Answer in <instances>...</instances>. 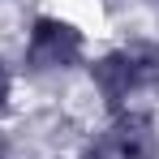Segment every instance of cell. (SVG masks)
I'll return each instance as SVG.
<instances>
[{
    "mask_svg": "<svg viewBox=\"0 0 159 159\" xmlns=\"http://www.w3.org/2000/svg\"><path fill=\"white\" fill-rule=\"evenodd\" d=\"M90 82L103 95L112 112L129 103L138 90L159 86V43H138V48H116L90 65Z\"/></svg>",
    "mask_w": 159,
    "mask_h": 159,
    "instance_id": "obj_1",
    "label": "cell"
},
{
    "mask_svg": "<svg viewBox=\"0 0 159 159\" xmlns=\"http://www.w3.org/2000/svg\"><path fill=\"white\" fill-rule=\"evenodd\" d=\"M86 52V39L73 22L65 17H34L26 34V65L34 73H56V69H73Z\"/></svg>",
    "mask_w": 159,
    "mask_h": 159,
    "instance_id": "obj_2",
    "label": "cell"
},
{
    "mask_svg": "<svg viewBox=\"0 0 159 159\" xmlns=\"http://www.w3.org/2000/svg\"><path fill=\"white\" fill-rule=\"evenodd\" d=\"M107 151L116 159H159V125L151 112L120 107L112 133H107Z\"/></svg>",
    "mask_w": 159,
    "mask_h": 159,
    "instance_id": "obj_3",
    "label": "cell"
},
{
    "mask_svg": "<svg viewBox=\"0 0 159 159\" xmlns=\"http://www.w3.org/2000/svg\"><path fill=\"white\" fill-rule=\"evenodd\" d=\"M9 95H13V73H9V65L0 60V112L9 107Z\"/></svg>",
    "mask_w": 159,
    "mask_h": 159,
    "instance_id": "obj_4",
    "label": "cell"
},
{
    "mask_svg": "<svg viewBox=\"0 0 159 159\" xmlns=\"http://www.w3.org/2000/svg\"><path fill=\"white\" fill-rule=\"evenodd\" d=\"M78 159H112V151H107V146H86Z\"/></svg>",
    "mask_w": 159,
    "mask_h": 159,
    "instance_id": "obj_5",
    "label": "cell"
},
{
    "mask_svg": "<svg viewBox=\"0 0 159 159\" xmlns=\"http://www.w3.org/2000/svg\"><path fill=\"white\" fill-rule=\"evenodd\" d=\"M0 159H4V151H0Z\"/></svg>",
    "mask_w": 159,
    "mask_h": 159,
    "instance_id": "obj_6",
    "label": "cell"
}]
</instances>
